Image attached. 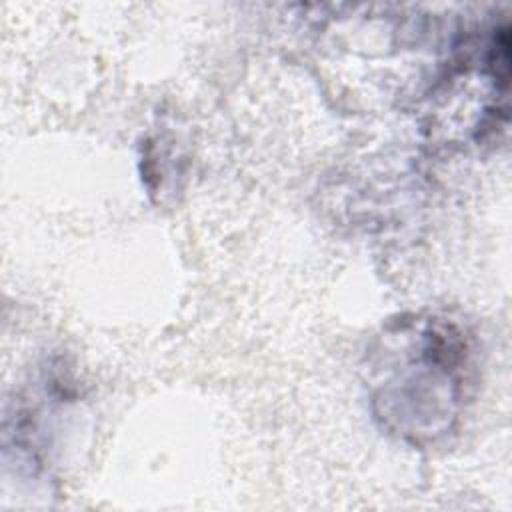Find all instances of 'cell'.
<instances>
[{
	"label": "cell",
	"instance_id": "6da1fadb",
	"mask_svg": "<svg viewBox=\"0 0 512 512\" xmlns=\"http://www.w3.org/2000/svg\"><path fill=\"white\" fill-rule=\"evenodd\" d=\"M396 330L402 336L400 350L394 346L392 350H382L386 352L380 362L384 378L374 384V400L382 404L384 414L416 388L408 402L420 400L416 412V416H422L420 438H434L448 430L462 398L468 344L462 332L444 320L402 322Z\"/></svg>",
	"mask_w": 512,
	"mask_h": 512
}]
</instances>
